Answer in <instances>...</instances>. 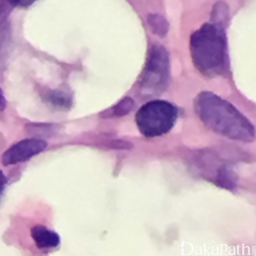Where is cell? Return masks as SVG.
Returning a JSON list of instances; mask_svg holds the SVG:
<instances>
[{
	"label": "cell",
	"instance_id": "5",
	"mask_svg": "<svg viewBox=\"0 0 256 256\" xmlns=\"http://www.w3.org/2000/svg\"><path fill=\"white\" fill-rule=\"evenodd\" d=\"M46 140L38 138H28L20 140L8 148L2 156L4 166H12L28 161L38 155L47 148Z\"/></svg>",
	"mask_w": 256,
	"mask_h": 256
},
{
	"label": "cell",
	"instance_id": "12",
	"mask_svg": "<svg viewBox=\"0 0 256 256\" xmlns=\"http://www.w3.org/2000/svg\"><path fill=\"white\" fill-rule=\"evenodd\" d=\"M36 1H38V0H22L19 6L28 8V7L30 6L32 4H35Z\"/></svg>",
	"mask_w": 256,
	"mask_h": 256
},
{
	"label": "cell",
	"instance_id": "11",
	"mask_svg": "<svg viewBox=\"0 0 256 256\" xmlns=\"http://www.w3.org/2000/svg\"><path fill=\"white\" fill-rule=\"evenodd\" d=\"M6 107V100L2 89L0 88V110H4Z\"/></svg>",
	"mask_w": 256,
	"mask_h": 256
},
{
	"label": "cell",
	"instance_id": "8",
	"mask_svg": "<svg viewBox=\"0 0 256 256\" xmlns=\"http://www.w3.org/2000/svg\"><path fill=\"white\" fill-rule=\"evenodd\" d=\"M134 108V101L131 98H124L121 100L116 106H115L112 109L110 112L107 113L110 114V116H116V118H121L128 114Z\"/></svg>",
	"mask_w": 256,
	"mask_h": 256
},
{
	"label": "cell",
	"instance_id": "9",
	"mask_svg": "<svg viewBox=\"0 0 256 256\" xmlns=\"http://www.w3.org/2000/svg\"><path fill=\"white\" fill-rule=\"evenodd\" d=\"M30 130H32V132H35L38 133H43V134L46 132H52V131L54 130V126L52 125H46V124H37V125L30 126Z\"/></svg>",
	"mask_w": 256,
	"mask_h": 256
},
{
	"label": "cell",
	"instance_id": "3",
	"mask_svg": "<svg viewBox=\"0 0 256 256\" xmlns=\"http://www.w3.org/2000/svg\"><path fill=\"white\" fill-rule=\"evenodd\" d=\"M178 115L179 110L174 104L163 100H154L138 110L136 125L145 137H160L173 128Z\"/></svg>",
	"mask_w": 256,
	"mask_h": 256
},
{
	"label": "cell",
	"instance_id": "6",
	"mask_svg": "<svg viewBox=\"0 0 256 256\" xmlns=\"http://www.w3.org/2000/svg\"><path fill=\"white\" fill-rule=\"evenodd\" d=\"M31 236L36 246L41 250L56 248L60 244L59 234L46 226H36L32 228Z\"/></svg>",
	"mask_w": 256,
	"mask_h": 256
},
{
	"label": "cell",
	"instance_id": "10",
	"mask_svg": "<svg viewBox=\"0 0 256 256\" xmlns=\"http://www.w3.org/2000/svg\"><path fill=\"white\" fill-rule=\"evenodd\" d=\"M7 184V178L2 170H0V198L2 196Z\"/></svg>",
	"mask_w": 256,
	"mask_h": 256
},
{
	"label": "cell",
	"instance_id": "4",
	"mask_svg": "<svg viewBox=\"0 0 256 256\" xmlns=\"http://www.w3.org/2000/svg\"><path fill=\"white\" fill-rule=\"evenodd\" d=\"M169 73L170 66L167 50L162 46H152L140 80L142 95L152 96L161 94L167 86Z\"/></svg>",
	"mask_w": 256,
	"mask_h": 256
},
{
	"label": "cell",
	"instance_id": "7",
	"mask_svg": "<svg viewBox=\"0 0 256 256\" xmlns=\"http://www.w3.org/2000/svg\"><path fill=\"white\" fill-rule=\"evenodd\" d=\"M44 100L50 107L61 110H68L73 104L72 96L64 90H49L44 94Z\"/></svg>",
	"mask_w": 256,
	"mask_h": 256
},
{
	"label": "cell",
	"instance_id": "2",
	"mask_svg": "<svg viewBox=\"0 0 256 256\" xmlns=\"http://www.w3.org/2000/svg\"><path fill=\"white\" fill-rule=\"evenodd\" d=\"M196 107L202 120L214 131L230 138L251 140L254 128L233 106L212 92H204L198 96Z\"/></svg>",
	"mask_w": 256,
	"mask_h": 256
},
{
	"label": "cell",
	"instance_id": "13",
	"mask_svg": "<svg viewBox=\"0 0 256 256\" xmlns=\"http://www.w3.org/2000/svg\"><path fill=\"white\" fill-rule=\"evenodd\" d=\"M6 4H8L12 8H14V7L18 6L20 5V2L22 0H2Z\"/></svg>",
	"mask_w": 256,
	"mask_h": 256
},
{
	"label": "cell",
	"instance_id": "1",
	"mask_svg": "<svg viewBox=\"0 0 256 256\" xmlns=\"http://www.w3.org/2000/svg\"><path fill=\"white\" fill-rule=\"evenodd\" d=\"M190 52L194 66L204 76L224 74L228 68V59L222 24L212 20L202 25L192 35Z\"/></svg>",
	"mask_w": 256,
	"mask_h": 256
}]
</instances>
